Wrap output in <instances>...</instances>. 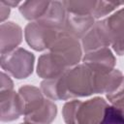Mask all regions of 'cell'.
<instances>
[{"mask_svg":"<svg viewBox=\"0 0 124 124\" xmlns=\"http://www.w3.org/2000/svg\"><path fill=\"white\" fill-rule=\"evenodd\" d=\"M41 91L51 101L89 96L94 94V73L84 64L71 67L61 77L42 81Z\"/></svg>","mask_w":124,"mask_h":124,"instance_id":"obj_1","label":"cell"},{"mask_svg":"<svg viewBox=\"0 0 124 124\" xmlns=\"http://www.w3.org/2000/svg\"><path fill=\"white\" fill-rule=\"evenodd\" d=\"M108 106L100 97L85 102L73 100L64 105L62 114L67 124H102Z\"/></svg>","mask_w":124,"mask_h":124,"instance_id":"obj_2","label":"cell"},{"mask_svg":"<svg viewBox=\"0 0 124 124\" xmlns=\"http://www.w3.org/2000/svg\"><path fill=\"white\" fill-rule=\"evenodd\" d=\"M35 57L28 50L18 47L5 54H1V67L14 78L21 79L33 72Z\"/></svg>","mask_w":124,"mask_h":124,"instance_id":"obj_3","label":"cell"},{"mask_svg":"<svg viewBox=\"0 0 124 124\" xmlns=\"http://www.w3.org/2000/svg\"><path fill=\"white\" fill-rule=\"evenodd\" d=\"M49 50L60 57L69 68L77 66L80 61L82 54L78 39L63 31L59 32L58 36L49 47Z\"/></svg>","mask_w":124,"mask_h":124,"instance_id":"obj_4","label":"cell"},{"mask_svg":"<svg viewBox=\"0 0 124 124\" xmlns=\"http://www.w3.org/2000/svg\"><path fill=\"white\" fill-rule=\"evenodd\" d=\"M59 30L36 20L26 25L24 30L27 44L35 50H44L49 48L59 34Z\"/></svg>","mask_w":124,"mask_h":124,"instance_id":"obj_5","label":"cell"},{"mask_svg":"<svg viewBox=\"0 0 124 124\" xmlns=\"http://www.w3.org/2000/svg\"><path fill=\"white\" fill-rule=\"evenodd\" d=\"M83 64L94 73H109L115 65V57L111 50L108 47H103L97 50L86 52L82 58Z\"/></svg>","mask_w":124,"mask_h":124,"instance_id":"obj_6","label":"cell"},{"mask_svg":"<svg viewBox=\"0 0 124 124\" xmlns=\"http://www.w3.org/2000/svg\"><path fill=\"white\" fill-rule=\"evenodd\" d=\"M112 44V38L103 20L97 21L81 39V45L86 52L107 47Z\"/></svg>","mask_w":124,"mask_h":124,"instance_id":"obj_7","label":"cell"},{"mask_svg":"<svg viewBox=\"0 0 124 124\" xmlns=\"http://www.w3.org/2000/svg\"><path fill=\"white\" fill-rule=\"evenodd\" d=\"M68 69L69 67L60 57L49 51L39 57L37 74L45 79H52L61 77Z\"/></svg>","mask_w":124,"mask_h":124,"instance_id":"obj_8","label":"cell"},{"mask_svg":"<svg viewBox=\"0 0 124 124\" xmlns=\"http://www.w3.org/2000/svg\"><path fill=\"white\" fill-rule=\"evenodd\" d=\"M1 121L8 122L17 119L24 112L23 102L18 93L13 90L0 91Z\"/></svg>","mask_w":124,"mask_h":124,"instance_id":"obj_9","label":"cell"},{"mask_svg":"<svg viewBox=\"0 0 124 124\" xmlns=\"http://www.w3.org/2000/svg\"><path fill=\"white\" fill-rule=\"evenodd\" d=\"M94 23V17L90 15L83 16L67 13L62 31L76 37L77 39H82L83 36L91 29Z\"/></svg>","mask_w":124,"mask_h":124,"instance_id":"obj_10","label":"cell"},{"mask_svg":"<svg viewBox=\"0 0 124 124\" xmlns=\"http://www.w3.org/2000/svg\"><path fill=\"white\" fill-rule=\"evenodd\" d=\"M22 30L15 22L8 21L1 23L0 26V50L1 54L8 53L16 48L21 43Z\"/></svg>","mask_w":124,"mask_h":124,"instance_id":"obj_11","label":"cell"},{"mask_svg":"<svg viewBox=\"0 0 124 124\" xmlns=\"http://www.w3.org/2000/svg\"><path fill=\"white\" fill-rule=\"evenodd\" d=\"M94 73V72H93ZM123 75L113 69L109 73H94V93H112L122 81Z\"/></svg>","mask_w":124,"mask_h":124,"instance_id":"obj_12","label":"cell"},{"mask_svg":"<svg viewBox=\"0 0 124 124\" xmlns=\"http://www.w3.org/2000/svg\"><path fill=\"white\" fill-rule=\"evenodd\" d=\"M56 113V105L51 100L46 99L39 108L24 115V122L28 124H50L54 120Z\"/></svg>","mask_w":124,"mask_h":124,"instance_id":"obj_13","label":"cell"},{"mask_svg":"<svg viewBox=\"0 0 124 124\" xmlns=\"http://www.w3.org/2000/svg\"><path fill=\"white\" fill-rule=\"evenodd\" d=\"M66 16L67 12L63 3L59 1H51L49 2L46 13L39 20L59 31H62Z\"/></svg>","mask_w":124,"mask_h":124,"instance_id":"obj_14","label":"cell"},{"mask_svg":"<svg viewBox=\"0 0 124 124\" xmlns=\"http://www.w3.org/2000/svg\"><path fill=\"white\" fill-rule=\"evenodd\" d=\"M18 94L24 106L23 115L29 114L39 108L46 100L44 99V94L42 93L41 89L32 85H24L20 87L18 90Z\"/></svg>","mask_w":124,"mask_h":124,"instance_id":"obj_15","label":"cell"},{"mask_svg":"<svg viewBox=\"0 0 124 124\" xmlns=\"http://www.w3.org/2000/svg\"><path fill=\"white\" fill-rule=\"evenodd\" d=\"M49 1H25L19 7V12L23 17L29 20H39L46 13Z\"/></svg>","mask_w":124,"mask_h":124,"instance_id":"obj_16","label":"cell"},{"mask_svg":"<svg viewBox=\"0 0 124 124\" xmlns=\"http://www.w3.org/2000/svg\"><path fill=\"white\" fill-rule=\"evenodd\" d=\"M102 124H124V98L108 106Z\"/></svg>","mask_w":124,"mask_h":124,"instance_id":"obj_17","label":"cell"},{"mask_svg":"<svg viewBox=\"0 0 124 124\" xmlns=\"http://www.w3.org/2000/svg\"><path fill=\"white\" fill-rule=\"evenodd\" d=\"M103 21L108 30L113 42L117 36L124 32V8L117 11L110 16L103 19Z\"/></svg>","mask_w":124,"mask_h":124,"instance_id":"obj_18","label":"cell"},{"mask_svg":"<svg viewBox=\"0 0 124 124\" xmlns=\"http://www.w3.org/2000/svg\"><path fill=\"white\" fill-rule=\"evenodd\" d=\"M62 3L67 13L83 16H92L97 1H63Z\"/></svg>","mask_w":124,"mask_h":124,"instance_id":"obj_19","label":"cell"},{"mask_svg":"<svg viewBox=\"0 0 124 124\" xmlns=\"http://www.w3.org/2000/svg\"><path fill=\"white\" fill-rule=\"evenodd\" d=\"M124 5V2L119 1H97L96 7L92 13L94 18H100L112 12L115 8Z\"/></svg>","mask_w":124,"mask_h":124,"instance_id":"obj_20","label":"cell"},{"mask_svg":"<svg viewBox=\"0 0 124 124\" xmlns=\"http://www.w3.org/2000/svg\"><path fill=\"white\" fill-rule=\"evenodd\" d=\"M107 98L108 101H110L111 103H113L116 100H119L121 98H124V77L122 78V81L120 82V84L118 85V87L110 94L107 95Z\"/></svg>","mask_w":124,"mask_h":124,"instance_id":"obj_21","label":"cell"},{"mask_svg":"<svg viewBox=\"0 0 124 124\" xmlns=\"http://www.w3.org/2000/svg\"><path fill=\"white\" fill-rule=\"evenodd\" d=\"M111 46L113 50L116 52V54L124 55V32L113 40Z\"/></svg>","mask_w":124,"mask_h":124,"instance_id":"obj_22","label":"cell"},{"mask_svg":"<svg viewBox=\"0 0 124 124\" xmlns=\"http://www.w3.org/2000/svg\"><path fill=\"white\" fill-rule=\"evenodd\" d=\"M1 91H7V90H13L14 83L9 76H7L5 73H1Z\"/></svg>","mask_w":124,"mask_h":124,"instance_id":"obj_23","label":"cell"},{"mask_svg":"<svg viewBox=\"0 0 124 124\" xmlns=\"http://www.w3.org/2000/svg\"><path fill=\"white\" fill-rule=\"evenodd\" d=\"M0 18H1V21L3 23V21L9 16V14H10V7L6 4H4L2 1H0Z\"/></svg>","mask_w":124,"mask_h":124,"instance_id":"obj_24","label":"cell"},{"mask_svg":"<svg viewBox=\"0 0 124 124\" xmlns=\"http://www.w3.org/2000/svg\"><path fill=\"white\" fill-rule=\"evenodd\" d=\"M4 4H6V5H8L9 7L10 6H12V7H15V6H16V5H18L19 4V2H14V1H4V0H1Z\"/></svg>","mask_w":124,"mask_h":124,"instance_id":"obj_25","label":"cell"},{"mask_svg":"<svg viewBox=\"0 0 124 124\" xmlns=\"http://www.w3.org/2000/svg\"><path fill=\"white\" fill-rule=\"evenodd\" d=\"M21 124H28V123H26V122H24V123H21Z\"/></svg>","mask_w":124,"mask_h":124,"instance_id":"obj_26","label":"cell"}]
</instances>
